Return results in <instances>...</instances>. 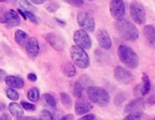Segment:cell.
Wrapping results in <instances>:
<instances>
[{
  "instance_id": "1",
  "label": "cell",
  "mask_w": 155,
  "mask_h": 120,
  "mask_svg": "<svg viewBox=\"0 0 155 120\" xmlns=\"http://www.w3.org/2000/svg\"><path fill=\"white\" fill-rule=\"evenodd\" d=\"M116 30L119 36L127 42H135L139 36L138 29L135 25L130 22L129 20L121 19L116 22Z\"/></svg>"
},
{
  "instance_id": "2",
  "label": "cell",
  "mask_w": 155,
  "mask_h": 120,
  "mask_svg": "<svg viewBox=\"0 0 155 120\" xmlns=\"http://www.w3.org/2000/svg\"><path fill=\"white\" fill-rule=\"evenodd\" d=\"M118 56L122 64H124L127 68L135 69L139 65V58L136 52L129 47L127 45L121 44L118 47Z\"/></svg>"
},
{
  "instance_id": "3",
  "label": "cell",
  "mask_w": 155,
  "mask_h": 120,
  "mask_svg": "<svg viewBox=\"0 0 155 120\" xmlns=\"http://www.w3.org/2000/svg\"><path fill=\"white\" fill-rule=\"evenodd\" d=\"M87 96L91 99L93 103H96L99 106H106L110 103V98L107 90L104 89L103 87L99 86H89L86 88Z\"/></svg>"
},
{
  "instance_id": "4",
  "label": "cell",
  "mask_w": 155,
  "mask_h": 120,
  "mask_svg": "<svg viewBox=\"0 0 155 120\" xmlns=\"http://www.w3.org/2000/svg\"><path fill=\"white\" fill-rule=\"evenodd\" d=\"M70 56L73 64L81 69H86L89 66V64H91L87 52L84 49L78 47L75 45H73L70 48Z\"/></svg>"
},
{
  "instance_id": "5",
  "label": "cell",
  "mask_w": 155,
  "mask_h": 120,
  "mask_svg": "<svg viewBox=\"0 0 155 120\" xmlns=\"http://www.w3.org/2000/svg\"><path fill=\"white\" fill-rule=\"evenodd\" d=\"M130 14L133 22L137 25H142L146 20V10L139 1H132L130 5Z\"/></svg>"
},
{
  "instance_id": "6",
  "label": "cell",
  "mask_w": 155,
  "mask_h": 120,
  "mask_svg": "<svg viewBox=\"0 0 155 120\" xmlns=\"http://www.w3.org/2000/svg\"><path fill=\"white\" fill-rule=\"evenodd\" d=\"M77 22L78 25L81 27V30H84L85 32H94L95 31V19L89 13L80 12L77 15Z\"/></svg>"
},
{
  "instance_id": "7",
  "label": "cell",
  "mask_w": 155,
  "mask_h": 120,
  "mask_svg": "<svg viewBox=\"0 0 155 120\" xmlns=\"http://www.w3.org/2000/svg\"><path fill=\"white\" fill-rule=\"evenodd\" d=\"M110 13L115 20L123 19L125 15V5L123 0H110Z\"/></svg>"
},
{
  "instance_id": "8",
  "label": "cell",
  "mask_w": 155,
  "mask_h": 120,
  "mask_svg": "<svg viewBox=\"0 0 155 120\" xmlns=\"http://www.w3.org/2000/svg\"><path fill=\"white\" fill-rule=\"evenodd\" d=\"M73 42L75 46L82 48L84 50H88L91 48V38L87 32L84 30H77L73 34Z\"/></svg>"
},
{
  "instance_id": "9",
  "label": "cell",
  "mask_w": 155,
  "mask_h": 120,
  "mask_svg": "<svg viewBox=\"0 0 155 120\" xmlns=\"http://www.w3.org/2000/svg\"><path fill=\"white\" fill-rule=\"evenodd\" d=\"M0 22L5 25L8 29H12L14 27L19 26L20 24V17L18 13L14 10H9L0 17Z\"/></svg>"
},
{
  "instance_id": "10",
  "label": "cell",
  "mask_w": 155,
  "mask_h": 120,
  "mask_svg": "<svg viewBox=\"0 0 155 120\" xmlns=\"http://www.w3.org/2000/svg\"><path fill=\"white\" fill-rule=\"evenodd\" d=\"M115 79L122 84H130L133 81V75L130 70L121 66H116L114 69Z\"/></svg>"
},
{
  "instance_id": "11",
  "label": "cell",
  "mask_w": 155,
  "mask_h": 120,
  "mask_svg": "<svg viewBox=\"0 0 155 120\" xmlns=\"http://www.w3.org/2000/svg\"><path fill=\"white\" fill-rule=\"evenodd\" d=\"M146 107V101L142 98H136L127 103L124 108L125 114H133V113H142Z\"/></svg>"
},
{
  "instance_id": "12",
  "label": "cell",
  "mask_w": 155,
  "mask_h": 120,
  "mask_svg": "<svg viewBox=\"0 0 155 120\" xmlns=\"http://www.w3.org/2000/svg\"><path fill=\"white\" fill-rule=\"evenodd\" d=\"M46 41L50 44L52 48H54L58 51H62L65 47V41L63 37L58 36L56 34H53V33H48L46 35Z\"/></svg>"
},
{
  "instance_id": "13",
  "label": "cell",
  "mask_w": 155,
  "mask_h": 120,
  "mask_svg": "<svg viewBox=\"0 0 155 120\" xmlns=\"http://www.w3.org/2000/svg\"><path fill=\"white\" fill-rule=\"evenodd\" d=\"M39 43L35 37H30L26 44V51L27 54L31 58H35L39 54Z\"/></svg>"
},
{
  "instance_id": "14",
  "label": "cell",
  "mask_w": 155,
  "mask_h": 120,
  "mask_svg": "<svg viewBox=\"0 0 155 120\" xmlns=\"http://www.w3.org/2000/svg\"><path fill=\"white\" fill-rule=\"evenodd\" d=\"M93 108V104L85 99L79 98L74 103V111L77 115H85Z\"/></svg>"
},
{
  "instance_id": "15",
  "label": "cell",
  "mask_w": 155,
  "mask_h": 120,
  "mask_svg": "<svg viewBox=\"0 0 155 120\" xmlns=\"http://www.w3.org/2000/svg\"><path fill=\"white\" fill-rule=\"evenodd\" d=\"M97 41L100 47L103 48L104 50H108L112 47V39L108 35L106 30H99L97 33Z\"/></svg>"
},
{
  "instance_id": "16",
  "label": "cell",
  "mask_w": 155,
  "mask_h": 120,
  "mask_svg": "<svg viewBox=\"0 0 155 120\" xmlns=\"http://www.w3.org/2000/svg\"><path fill=\"white\" fill-rule=\"evenodd\" d=\"M5 82L10 88H22L25 85L24 80L19 75H7Z\"/></svg>"
},
{
  "instance_id": "17",
  "label": "cell",
  "mask_w": 155,
  "mask_h": 120,
  "mask_svg": "<svg viewBox=\"0 0 155 120\" xmlns=\"http://www.w3.org/2000/svg\"><path fill=\"white\" fill-rule=\"evenodd\" d=\"M143 34L151 47H154L155 44V29L152 25H147L143 28Z\"/></svg>"
},
{
  "instance_id": "18",
  "label": "cell",
  "mask_w": 155,
  "mask_h": 120,
  "mask_svg": "<svg viewBox=\"0 0 155 120\" xmlns=\"http://www.w3.org/2000/svg\"><path fill=\"white\" fill-rule=\"evenodd\" d=\"M9 111L11 113L12 116L16 118H19V117H22L24 116V108L21 107V105H19L18 103L16 102H12L9 104Z\"/></svg>"
},
{
  "instance_id": "19",
  "label": "cell",
  "mask_w": 155,
  "mask_h": 120,
  "mask_svg": "<svg viewBox=\"0 0 155 120\" xmlns=\"http://www.w3.org/2000/svg\"><path fill=\"white\" fill-rule=\"evenodd\" d=\"M16 3L18 5V9L22 10V11H28L31 13H35L36 9L35 7L28 0H16Z\"/></svg>"
},
{
  "instance_id": "20",
  "label": "cell",
  "mask_w": 155,
  "mask_h": 120,
  "mask_svg": "<svg viewBox=\"0 0 155 120\" xmlns=\"http://www.w3.org/2000/svg\"><path fill=\"white\" fill-rule=\"evenodd\" d=\"M151 90V81L147 73H142V83H141V96H146Z\"/></svg>"
},
{
  "instance_id": "21",
  "label": "cell",
  "mask_w": 155,
  "mask_h": 120,
  "mask_svg": "<svg viewBox=\"0 0 155 120\" xmlns=\"http://www.w3.org/2000/svg\"><path fill=\"white\" fill-rule=\"evenodd\" d=\"M123 120H153V118L144 113H133L127 114Z\"/></svg>"
},
{
  "instance_id": "22",
  "label": "cell",
  "mask_w": 155,
  "mask_h": 120,
  "mask_svg": "<svg viewBox=\"0 0 155 120\" xmlns=\"http://www.w3.org/2000/svg\"><path fill=\"white\" fill-rule=\"evenodd\" d=\"M14 38H15V42L18 44V45L20 46H24L27 44V42H28V34H27L25 31L22 30H16L15 32V36H14Z\"/></svg>"
},
{
  "instance_id": "23",
  "label": "cell",
  "mask_w": 155,
  "mask_h": 120,
  "mask_svg": "<svg viewBox=\"0 0 155 120\" xmlns=\"http://www.w3.org/2000/svg\"><path fill=\"white\" fill-rule=\"evenodd\" d=\"M62 70H63V73L68 78L74 77L75 72H77V70H75V66L69 62L66 63V64H64V66L62 67Z\"/></svg>"
},
{
  "instance_id": "24",
  "label": "cell",
  "mask_w": 155,
  "mask_h": 120,
  "mask_svg": "<svg viewBox=\"0 0 155 120\" xmlns=\"http://www.w3.org/2000/svg\"><path fill=\"white\" fill-rule=\"evenodd\" d=\"M39 95H41L39 94V89L36 87L30 88V89L28 90V92H27V97H28V99L31 102H36L39 99Z\"/></svg>"
},
{
  "instance_id": "25",
  "label": "cell",
  "mask_w": 155,
  "mask_h": 120,
  "mask_svg": "<svg viewBox=\"0 0 155 120\" xmlns=\"http://www.w3.org/2000/svg\"><path fill=\"white\" fill-rule=\"evenodd\" d=\"M61 101H62L63 105L67 108H70L71 105H72V100H71L70 95H68L67 92H61L60 94Z\"/></svg>"
},
{
  "instance_id": "26",
  "label": "cell",
  "mask_w": 155,
  "mask_h": 120,
  "mask_svg": "<svg viewBox=\"0 0 155 120\" xmlns=\"http://www.w3.org/2000/svg\"><path fill=\"white\" fill-rule=\"evenodd\" d=\"M83 89H84V87H83L80 82L79 81L74 82V84H73V90H72L73 96H74L75 98H81L83 95Z\"/></svg>"
},
{
  "instance_id": "27",
  "label": "cell",
  "mask_w": 155,
  "mask_h": 120,
  "mask_svg": "<svg viewBox=\"0 0 155 120\" xmlns=\"http://www.w3.org/2000/svg\"><path fill=\"white\" fill-rule=\"evenodd\" d=\"M44 100L46 101V103H47L49 106L51 107H56V99L54 98L53 95L51 94H45L44 95Z\"/></svg>"
},
{
  "instance_id": "28",
  "label": "cell",
  "mask_w": 155,
  "mask_h": 120,
  "mask_svg": "<svg viewBox=\"0 0 155 120\" xmlns=\"http://www.w3.org/2000/svg\"><path fill=\"white\" fill-rule=\"evenodd\" d=\"M5 94H7V97L10 99L11 101H16L19 99V94H18L17 92H16L14 88H8L7 90H5Z\"/></svg>"
},
{
  "instance_id": "29",
  "label": "cell",
  "mask_w": 155,
  "mask_h": 120,
  "mask_svg": "<svg viewBox=\"0 0 155 120\" xmlns=\"http://www.w3.org/2000/svg\"><path fill=\"white\" fill-rule=\"evenodd\" d=\"M38 120H53V115L48 109H43L39 114Z\"/></svg>"
},
{
  "instance_id": "30",
  "label": "cell",
  "mask_w": 155,
  "mask_h": 120,
  "mask_svg": "<svg viewBox=\"0 0 155 120\" xmlns=\"http://www.w3.org/2000/svg\"><path fill=\"white\" fill-rule=\"evenodd\" d=\"M78 81L82 84L83 87L86 86V88H87V87H89V86H93V81H91V80L89 79V77H87V75H81L80 79L78 80Z\"/></svg>"
},
{
  "instance_id": "31",
  "label": "cell",
  "mask_w": 155,
  "mask_h": 120,
  "mask_svg": "<svg viewBox=\"0 0 155 120\" xmlns=\"http://www.w3.org/2000/svg\"><path fill=\"white\" fill-rule=\"evenodd\" d=\"M60 9V5L55 1H52V2H49L47 5H46V10L50 13H55L58 10Z\"/></svg>"
},
{
  "instance_id": "32",
  "label": "cell",
  "mask_w": 155,
  "mask_h": 120,
  "mask_svg": "<svg viewBox=\"0 0 155 120\" xmlns=\"http://www.w3.org/2000/svg\"><path fill=\"white\" fill-rule=\"evenodd\" d=\"M24 13H25V16H26V19H29L30 22H32L33 24L38 25L39 22L34 13H31V12H28V11H24Z\"/></svg>"
},
{
  "instance_id": "33",
  "label": "cell",
  "mask_w": 155,
  "mask_h": 120,
  "mask_svg": "<svg viewBox=\"0 0 155 120\" xmlns=\"http://www.w3.org/2000/svg\"><path fill=\"white\" fill-rule=\"evenodd\" d=\"M20 105H21L22 108L26 109V111H28V112H33L36 109V106H35L33 103H29V102H27V101H21V102H20Z\"/></svg>"
},
{
  "instance_id": "34",
  "label": "cell",
  "mask_w": 155,
  "mask_h": 120,
  "mask_svg": "<svg viewBox=\"0 0 155 120\" xmlns=\"http://www.w3.org/2000/svg\"><path fill=\"white\" fill-rule=\"evenodd\" d=\"M67 3L69 5H73V7H77V8H80L84 5V0H65Z\"/></svg>"
},
{
  "instance_id": "35",
  "label": "cell",
  "mask_w": 155,
  "mask_h": 120,
  "mask_svg": "<svg viewBox=\"0 0 155 120\" xmlns=\"http://www.w3.org/2000/svg\"><path fill=\"white\" fill-rule=\"evenodd\" d=\"M79 120H96V116L93 115V114H86L85 116L81 117Z\"/></svg>"
},
{
  "instance_id": "36",
  "label": "cell",
  "mask_w": 155,
  "mask_h": 120,
  "mask_svg": "<svg viewBox=\"0 0 155 120\" xmlns=\"http://www.w3.org/2000/svg\"><path fill=\"white\" fill-rule=\"evenodd\" d=\"M134 95L135 96L141 95V84H138V85L135 86V88H134Z\"/></svg>"
},
{
  "instance_id": "37",
  "label": "cell",
  "mask_w": 155,
  "mask_h": 120,
  "mask_svg": "<svg viewBox=\"0 0 155 120\" xmlns=\"http://www.w3.org/2000/svg\"><path fill=\"white\" fill-rule=\"evenodd\" d=\"M27 78H28V80L31 82H35L37 80V75H35V73H28Z\"/></svg>"
},
{
  "instance_id": "38",
  "label": "cell",
  "mask_w": 155,
  "mask_h": 120,
  "mask_svg": "<svg viewBox=\"0 0 155 120\" xmlns=\"http://www.w3.org/2000/svg\"><path fill=\"white\" fill-rule=\"evenodd\" d=\"M5 77H7V72L5 70H2V69H0V83H2L5 81Z\"/></svg>"
},
{
  "instance_id": "39",
  "label": "cell",
  "mask_w": 155,
  "mask_h": 120,
  "mask_svg": "<svg viewBox=\"0 0 155 120\" xmlns=\"http://www.w3.org/2000/svg\"><path fill=\"white\" fill-rule=\"evenodd\" d=\"M16 120H38L36 117H33V116H29V117H19V118H17Z\"/></svg>"
},
{
  "instance_id": "40",
  "label": "cell",
  "mask_w": 155,
  "mask_h": 120,
  "mask_svg": "<svg viewBox=\"0 0 155 120\" xmlns=\"http://www.w3.org/2000/svg\"><path fill=\"white\" fill-rule=\"evenodd\" d=\"M0 120H11V116L8 113H2V115L0 116Z\"/></svg>"
},
{
  "instance_id": "41",
  "label": "cell",
  "mask_w": 155,
  "mask_h": 120,
  "mask_svg": "<svg viewBox=\"0 0 155 120\" xmlns=\"http://www.w3.org/2000/svg\"><path fill=\"white\" fill-rule=\"evenodd\" d=\"M60 120H74V116L72 114H69V115H66L64 117H62Z\"/></svg>"
},
{
  "instance_id": "42",
  "label": "cell",
  "mask_w": 155,
  "mask_h": 120,
  "mask_svg": "<svg viewBox=\"0 0 155 120\" xmlns=\"http://www.w3.org/2000/svg\"><path fill=\"white\" fill-rule=\"evenodd\" d=\"M34 5H43L45 1H48V0H31Z\"/></svg>"
},
{
  "instance_id": "43",
  "label": "cell",
  "mask_w": 155,
  "mask_h": 120,
  "mask_svg": "<svg viewBox=\"0 0 155 120\" xmlns=\"http://www.w3.org/2000/svg\"><path fill=\"white\" fill-rule=\"evenodd\" d=\"M148 103L149 104H153V103H154V96H153V95H151V97L149 98Z\"/></svg>"
},
{
  "instance_id": "44",
  "label": "cell",
  "mask_w": 155,
  "mask_h": 120,
  "mask_svg": "<svg viewBox=\"0 0 155 120\" xmlns=\"http://www.w3.org/2000/svg\"><path fill=\"white\" fill-rule=\"evenodd\" d=\"M14 0H0V2H12Z\"/></svg>"
},
{
  "instance_id": "45",
  "label": "cell",
  "mask_w": 155,
  "mask_h": 120,
  "mask_svg": "<svg viewBox=\"0 0 155 120\" xmlns=\"http://www.w3.org/2000/svg\"><path fill=\"white\" fill-rule=\"evenodd\" d=\"M2 108H3V105L0 104V111H1V109H2Z\"/></svg>"
},
{
  "instance_id": "46",
  "label": "cell",
  "mask_w": 155,
  "mask_h": 120,
  "mask_svg": "<svg viewBox=\"0 0 155 120\" xmlns=\"http://www.w3.org/2000/svg\"><path fill=\"white\" fill-rule=\"evenodd\" d=\"M87 1H93V0H87Z\"/></svg>"
}]
</instances>
